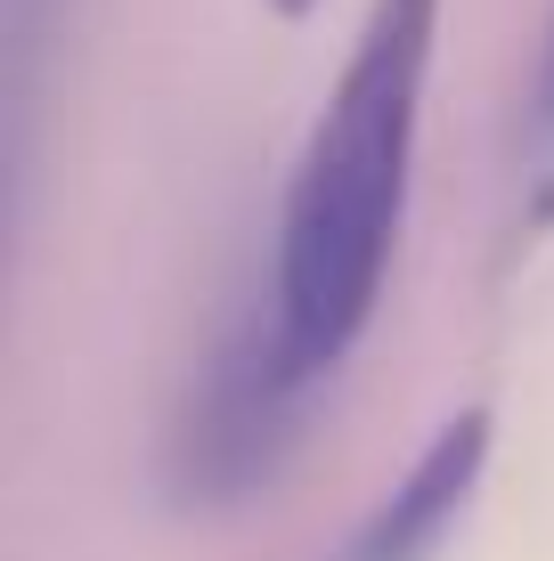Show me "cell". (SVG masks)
Segmentation results:
<instances>
[{"mask_svg":"<svg viewBox=\"0 0 554 561\" xmlns=\"http://www.w3.org/2000/svg\"><path fill=\"white\" fill-rule=\"evenodd\" d=\"M432 42H441V0H368V25L294 154L270 277V325L294 382L335 375L384 301L416 180Z\"/></svg>","mask_w":554,"mask_h":561,"instance_id":"1","label":"cell"},{"mask_svg":"<svg viewBox=\"0 0 554 561\" xmlns=\"http://www.w3.org/2000/svg\"><path fill=\"white\" fill-rule=\"evenodd\" d=\"M482 463H489V408H456L441 432L425 439V456L408 463V480L375 505V520L351 537L342 561H425L441 546V529L465 513Z\"/></svg>","mask_w":554,"mask_h":561,"instance_id":"2","label":"cell"},{"mask_svg":"<svg viewBox=\"0 0 554 561\" xmlns=\"http://www.w3.org/2000/svg\"><path fill=\"white\" fill-rule=\"evenodd\" d=\"M530 130H539V139H554V25H546V66H539V90H530Z\"/></svg>","mask_w":554,"mask_h":561,"instance_id":"3","label":"cell"},{"mask_svg":"<svg viewBox=\"0 0 554 561\" xmlns=\"http://www.w3.org/2000/svg\"><path fill=\"white\" fill-rule=\"evenodd\" d=\"M270 9H278V16H310L318 0H270Z\"/></svg>","mask_w":554,"mask_h":561,"instance_id":"4","label":"cell"}]
</instances>
